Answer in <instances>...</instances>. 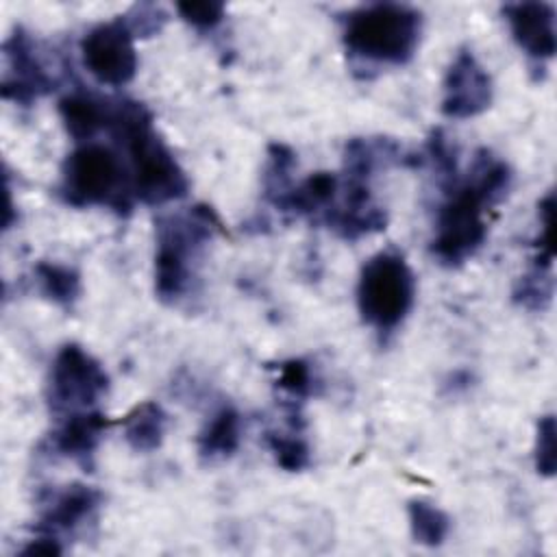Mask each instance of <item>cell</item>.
Returning <instances> with one entry per match:
<instances>
[{
	"mask_svg": "<svg viewBox=\"0 0 557 557\" xmlns=\"http://www.w3.org/2000/svg\"><path fill=\"white\" fill-rule=\"evenodd\" d=\"M407 516H409L411 537L418 544L440 546L450 533V516L424 498L409 500Z\"/></svg>",
	"mask_w": 557,
	"mask_h": 557,
	"instance_id": "44dd1931",
	"label": "cell"
},
{
	"mask_svg": "<svg viewBox=\"0 0 557 557\" xmlns=\"http://www.w3.org/2000/svg\"><path fill=\"white\" fill-rule=\"evenodd\" d=\"M242 442V413L233 405L218 407L198 433V455L205 461H222L235 455Z\"/></svg>",
	"mask_w": 557,
	"mask_h": 557,
	"instance_id": "e0dca14e",
	"label": "cell"
},
{
	"mask_svg": "<svg viewBox=\"0 0 557 557\" xmlns=\"http://www.w3.org/2000/svg\"><path fill=\"white\" fill-rule=\"evenodd\" d=\"M422 37V13L403 2H368L344 13L342 44L363 65H405Z\"/></svg>",
	"mask_w": 557,
	"mask_h": 557,
	"instance_id": "277c9868",
	"label": "cell"
},
{
	"mask_svg": "<svg viewBox=\"0 0 557 557\" xmlns=\"http://www.w3.org/2000/svg\"><path fill=\"white\" fill-rule=\"evenodd\" d=\"M511 181L513 174L507 161L481 148L474 152L468 172L444 185L446 200L437 209L431 239V255L437 263L457 268L476 255L487 239L485 213L507 196Z\"/></svg>",
	"mask_w": 557,
	"mask_h": 557,
	"instance_id": "6da1fadb",
	"label": "cell"
},
{
	"mask_svg": "<svg viewBox=\"0 0 557 557\" xmlns=\"http://www.w3.org/2000/svg\"><path fill=\"white\" fill-rule=\"evenodd\" d=\"M20 553L22 555H61L63 546H61V540L37 533L33 540H28V544Z\"/></svg>",
	"mask_w": 557,
	"mask_h": 557,
	"instance_id": "4316f807",
	"label": "cell"
},
{
	"mask_svg": "<svg viewBox=\"0 0 557 557\" xmlns=\"http://www.w3.org/2000/svg\"><path fill=\"white\" fill-rule=\"evenodd\" d=\"M124 20L135 33V37H150L163 28V24L168 22V13L159 4L144 2V4L131 7Z\"/></svg>",
	"mask_w": 557,
	"mask_h": 557,
	"instance_id": "484cf974",
	"label": "cell"
},
{
	"mask_svg": "<svg viewBox=\"0 0 557 557\" xmlns=\"http://www.w3.org/2000/svg\"><path fill=\"white\" fill-rule=\"evenodd\" d=\"M102 505L100 490L72 483L59 492H52L39 511V520L35 524V533L52 535L61 540L63 533H74L87 522H91Z\"/></svg>",
	"mask_w": 557,
	"mask_h": 557,
	"instance_id": "8fae6325",
	"label": "cell"
},
{
	"mask_svg": "<svg viewBox=\"0 0 557 557\" xmlns=\"http://www.w3.org/2000/svg\"><path fill=\"white\" fill-rule=\"evenodd\" d=\"M553 298L550 268L533 263V268L520 276L513 287V300L527 309H544Z\"/></svg>",
	"mask_w": 557,
	"mask_h": 557,
	"instance_id": "7402d4cb",
	"label": "cell"
},
{
	"mask_svg": "<svg viewBox=\"0 0 557 557\" xmlns=\"http://www.w3.org/2000/svg\"><path fill=\"white\" fill-rule=\"evenodd\" d=\"M416 302V274L394 250H379L359 272L357 309L361 320L381 335L394 333Z\"/></svg>",
	"mask_w": 557,
	"mask_h": 557,
	"instance_id": "8992f818",
	"label": "cell"
},
{
	"mask_svg": "<svg viewBox=\"0 0 557 557\" xmlns=\"http://www.w3.org/2000/svg\"><path fill=\"white\" fill-rule=\"evenodd\" d=\"M107 426L109 420L98 409L67 413L59 418V424L48 435L46 444L54 455L72 459L83 468H89Z\"/></svg>",
	"mask_w": 557,
	"mask_h": 557,
	"instance_id": "4fadbf2b",
	"label": "cell"
},
{
	"mask_svg": "<svg viewBox=\"0 0 557 557\" xmlns=\"http://www.w3.org/2000/svg\"><path fill=\"white\" fill-rule=\"evenodd\" d=\"M37 292L57 307L70 309L81 296V274L76 268L59 261H39L33 268Z\"/></svg>",
	"mask_w": 557,
	"mask_h": 557,
	"instance_id": "ffe728a7",
	"label": "cell"
},
{
	"mask_svg": "<svg viewBox=\"0 0 557 557\" xmlns=\"http://www.w3.org/2000/svg\"><path fill=\"white\" fill-rule=\"evenodd\" d=\"M518 48L535 61H548L557 50L555 7L550 2H509L503 9Z\"/></svg>",
	"mask_w": 557,
	"mask_h": 557,
	"instance_id": "7c38bea8",
	"label": "cell"
},
{
	"mask_svg": "<svg viewBox=\"0 0 557 557\" xmlns=\"http://www.w3.org/2000/svg\"><path fill=\"white\" fill-rule=\"evenodd\" d=\"M494 98L490 72L470 48H459L442 81V113L450 120L481 115Z\"/></svg>",
	"mask_w": 557,
	"mask_h": 557,
	"instance_id": "9c48e42d",
	"label": "cell"
},
{
	"mask_svg": "<svg viewBox=\"0 0 557 557\" xmlns=\"http://www.w3.org/2000/svg\"><path fill=\"white\" fill-rule=\"evenodd\" d=\"M109 374L102 363L81 344H63L48 372L46 398L54 416L96 409L109 392Z\"/></svg>",
	"mask_w": 557,
	"mask_h": 557,
	"instance_id": "52a82bcc",
	"label": "cell"
},
{
	"mask_svg": "<svg viewBox=\"0 0 557 557\" xmlns=\"http://www.w3.org/2000/svg\"><path fill=\"white\" fill-rule=\"evenodd\" d=\"M278 389H283L292 400H302L313 392V374L305 359H287L278 366L276 376Z\"/></svg>",
	"mask_w": 557,
	"mask_h": 557,
	"instance_id": "cb8c5ba5",
	"label": "cell"
},
{
	"mask_svg": "<svg viewBox=\"0 0 557 557\" xmlns=\"http://www.w3.org/2000/svg\"><path fill=\"white\" fill-rule=\"evenodd\" d=\"M535 470L542 476H553L557 470V424L555 416H542L535 429V448H533Z\"/></svg>",
	"mask_w": 557,
	"mask_h": 557,
	"instance_id": "603a6c76",
	"label": "cell"
},
{
	"mask_svg": "<svg viewBox=\"0 0 557 557\" xmlns=\"http://www.w3.org/2000/svg\"><path fill=\"white\" fill-rule=\"evenodd\" d=\"M265 446L272 453L274 461L287 472H300L311 466V446L302 435V422H300V413L296 411V405L287 416L285 431L265 433Z\"/></svg>",
	"mask_w": 557,
	"mask_h": 557,
	"instance_id": "d6986e66",
	"label": "cell"
},
{
	"mask_svg": "<svg viewBox=\"0 0 557 557\" xmlns=\"http://www.w3.org/2000/svg\"><path fill=\"white\" fill-rule=\"evenodd\" d=\"M222 231L218 213L207 205L165 213L157 220L154 294L165 305L183 300L194 281L207 244Z\"/></svg>",
	"mask_w": 557,
	"mask_h": 557,
	"instance_id": "3957f363",
	"label": "cell"
},
{
	"mask_svg": "<svg viewBox=\"0 0 557 557\" xmlns=\"http://www.w3.org/2000/svg\"><path fill=\"white\" fill-rule=\"evenodd\" d=\"M61 200L76 209L107 207L126 215L135 205L126 159L100 141H83L65 157L57 187Z\"/></svg>",
	"mask_w": 557,
	"mask_h": 557,
	"instance_id": "5b68a950",
	"label": "cell"
},
{
	"mask_svg": "<svg viewBox=\"0 0 557 557\" xmlns=\"http://www.w3.org/2000/svg\"><path fill=\"white\" fill-rule=\"evenodd\" d=\"M152 113L137 100L115 98L109 128L126 152L135 200L161 207L189 191V178L174 152L154 131Z\"/></svg>",
	"mask_w": 557,
	"mask_h": 557,
	"instance_id": "7a4b0ae2",
	"label": "cell"
},
{
	"mask_svg": "<svg viewBox=\"0 0 557 557\" xmlns=\"http://www.w3.org/2000/svg\"><path fill=\"white\" fill-rule=\"evenodd\" d=\"M403 148L387 137H352L344 148V176L370 183V178L394 163H400Z\"/></svg>",
	"mask_w": 557,
	"mask_h": 557,
	"instance_id": "2e32d148",
	"label": "cell"
},
{
	"mask_svg": "<svg viewBox=\"0 0 557 557\" xmlns=\"http://www.w3.org/2000/svg\"><path fill=\"white\" fill-rule=\"evenodd\" d=\"M81 57L87 72L109 87H124L137 74L135 33L124 15L91 26L81 39Z\"/></svg>",
	"mask_w": 557,
	"mask_h": 557,
	"instance_id": "ba28073f",
	"label": "cell"
},
{
	"mask_svg": "<svg viewBox=\"0 0 557 557\" xmlns=\"http://www.w3.org/2000/svg\"><path fill=\"white\" fill-rule=\"evenodd\" d=\"M176 11L183 22L198 30H213L226 15V7L222 2H178Z\"/></svg>",
	"mask_w": 557,
	"mask_h": 557,
	"instance_id": "d4e9b609",
	"label": "cell"
},
{
	"mask_svg": "<svg viewBox=\"0 0 557 557\" xmlns=\"http://www.w3.org/2000/svg\"><path fill=\"white\" fill-rule=\"evenodd\" d=\"M115 98H102L91 91H70L59 100V115L67 135L76 141H91L96 133L109 128Z\"/></svg>",
	"mask_w": 557,
	"mask_h": 557,
	"instance_id": "5bb4252c",
	"label": "cell"
},
{
	"mask_svg": "<svg viewBox=\"0 0 557 557\" xmlns=\"http://www.w3.org/2000/svg\"><path fill=\"white\" fill-rule=\"evenodd\" d=\"M168 431V413L154 400L135 405L122 418V435L135 453H152L163 444Z\"/></svg>",
	"mask_w": 557,
	"mask_h": 557,
	"instance_id": "ac0fdd59",
	"label": "cell"
},
{
	"mask_svg": "<svg viewBox=\"0 0 557 557\" xmlns=\"http://www.w3.org/2000/svg\"><path fill=\"white\" fill-rule=\"evenodd\" d=\"M7 72L2 78V98L28 107L37 98L46 96L54 81L48 74L37 41L24 28H15L2 44Z\"/></svg>",
	"mask_w": 557,
	"mask_h": 557,
	"instance_id": "30bf717a",
	"label": "cell"
},
{
	"mask_svg": "<svg viewBox=\"0 0 557 557\" xmlns=\"http://www.w3.org/2000/svg\"><path fill=\"white\" fill-rule=\"evenodd\" d=\"M339 196V176L333 172H315L289 187V191L274 202L278 211L322 220Z\"/></svg>",
	"mask_w": 557,
	"mask_h": 557,
	"instance_id": "9a60e30c",
	"label": "cell"
}]
</instances>
